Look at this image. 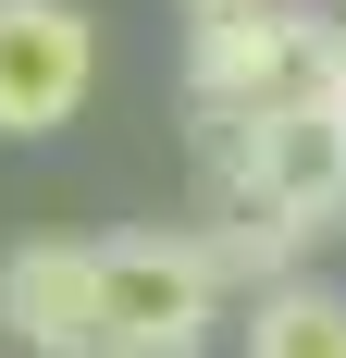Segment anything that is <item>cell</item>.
Wrapping results in <instances>:
<instances>
[{"mask_svg": "<svg viewBox=\"0 0 346 358\" xmlns=\"http://www.w3.org/2000/svg\"><path fill=\"white\" fill-rule=\"evenodd\" d=\"M223 259L210 235H111L99 248V358H198L223 322Z\"/></svg>", "mask_w": 346, "mask_h": 358, "instance_id": "3", "label": "cell"}, {"mask_svg": "<svg viewBox=\"0 0 346 358\" xmlns=\"http://www.w3.org/2000/svg\"><path fill=\"white\" fill-rule=\"evenodd\" d=\"M99 87V25L74 0H0V136H50Z\"/></svg>", "mask_w": 346, "mask_h": 358, "instance_id": "4", "label": "cell"}, {"mask_svg": "<svg viewBox=\"0 0 346 358\" xmlns=\"http://www.w3.org/2000/svg\"><path fill=\"white\" fill-rule=\"evenodd\" d=\"M334 13H346V0H334Z\"/></svg>", "mask_w": 346, "mask_h": 358, "instance_id": "9", "label": "cell"}, {"mask_svg": "<svg viewBox=\"0 0 346 358\" xmlns=\"http://www.w3.org/2000/svg\"><path fill=\"white\" fill-rule=\"evenodd\" d=\"M198 173H210V210L321 235V222L346 210V111H334V99H297V111L198 124Z\"/></svg>", "mask_w": 346, "mask_h": 358, "instance_id": "1", "label": "cell"}, {"mask_svg": "<svg viewBox=\"0 0 346 358\" xmlns=\"http://www.w3.org/2000/svg\"><path fill=\"white\" fill-rule=\"evenodd\" d=\"M247 358H346V296L310 285V272L247 296Z\"/></svg>", "mask_w": 346, "mask_h": 358, "instance_id": "6", "label": "cell"}, {"mask_svg": "<svg viewBox=\"0 0 346 358\" xmlns=\"http://www.w3.org/2000/svg\"><path fill=\"white\" fill-rule=\"evenodd\" d=\"M186 25H235V13H272V0H173Z\"/></svg>", "mask_w": 346, "mask_h": 358, "instance_id": "7", "label": "cell"}, {"mask_svg": "<svg viewBox=\"0 0 346 358\" xmlns=\"http://www.w3.org/2000/svg\"><path fill=\"white\" fill-rule=\"evenodd\" d=\"M334 62H346V13L272 0V13H235V25L186 37V99H198V124L297 111V99H334Z\"/></svg>", "mask_w": 346, "mask_h": 358, "instance_id": "2", "label": "cell"}, {"mask_svg": "<svg viewBox=\"0 0 346 358\" xmlns=\"http://www.w3.org/2000/svg\"><path fill=\"white\" fill-rule=\"evenodd\" d=\"M0 334L25 358H99V248L25 235L0 259Z\"/></svg>", "mask_w": 346, "mask_h": 358, "instance_id": "5", "label": "cell"}, {"mask_svg": "<svg viewBox=\"0 0 346 358\" xmlns=\"http://www.w3.org/2000/svg\"><path fill=\"white\" fill-rule=\"evenodd\" d=\"M334 111H346V62H334Z\"/></svg>", "mask_w": 346, "mask_h": 358, "instance_id": "8", "label": "cell"}]
</instances>
